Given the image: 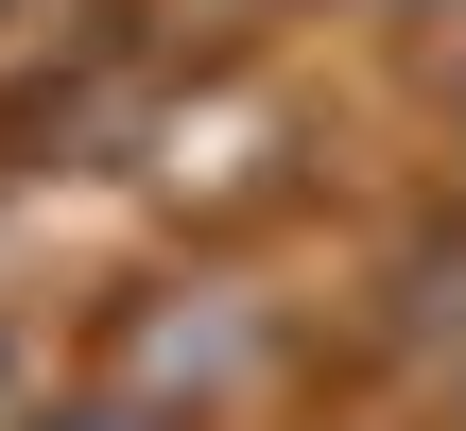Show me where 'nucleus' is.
Returning <instances> with one entry per match:
<instances>
[{
    "instance_id": "f257e3e1",
    "label": "nucleus",
    "mask_w": 466,
    "mask_h": 431,
    "mask_svg": "<svg viewBox=\"0 0 466 431\" xmlns=\"http://www.w3.org/2000/svg\"><path fill=\"white\" fill-rule=\"evenodd\" d=\"M69 431H138V415H69Z\"/></svg>"
}]
</instances>
